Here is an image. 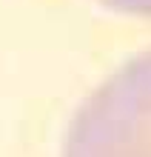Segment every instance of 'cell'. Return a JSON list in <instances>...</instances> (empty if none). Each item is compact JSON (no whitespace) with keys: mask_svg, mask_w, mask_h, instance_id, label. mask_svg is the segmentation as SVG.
I'll list each match as a JSON object with an SVG mask.
<instances>
[{"mask_svg":"<svg viewBox=\"0 0 151 157\" xmlns=\"http://www.w3.org/2000/svg\"><path fill=\"white\" fill-rule=\"evenodd\" d=\"M63 157H151V52L128 60L83 103Z\"/></svg>","mask_w":151,"mask_h":157,"instance_id":"1","label":"cell"},{"mask_svg":"<svg viewBox=\"0 0 151 157\" xmlns=\"http://www.w3.org/2000/svg\"><path fill=\"white\" fill-rule=\"evenodd\" d=\"M103 3L120 9V12H134V14H151V0H103Z\"/></svg>","mask_w":151,"mask_h":157,"instance_id":"2","label":"cell"}]
</instances>
